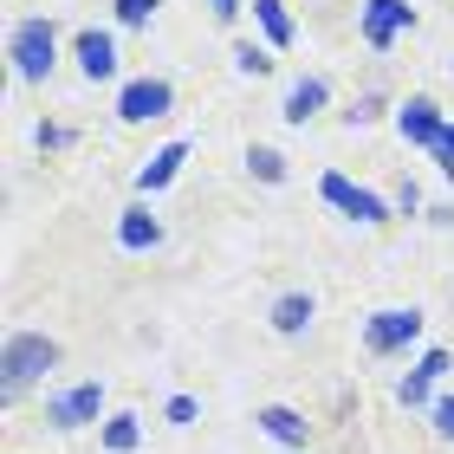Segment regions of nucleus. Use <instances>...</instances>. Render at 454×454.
Instances as JSON below:
<instances>
[{
  "label": "nucleus",
  "instance_id": "obj_3",
  "mask_svg": "<svg viewBox=\"0 0 454 454\" xmlns=\"http://www.w3.org/2000/svg\"><path fill=\"white\" fill-rule=\"evenodd\" d=\"M416 332H422V312H409V305H389V312H370L364 344H370V357H389V350L416 344Z\"/></svg>",
  "mask_w": 454,
  "mask_h": 454
},
{
  "label": "nucleus",
  "instance_id": "obj_25",
  "mask_svg": "<svg viewBox=\"0 0 454 454\" xmlns=\"http://www.w3.org/2000/svg\"><path fill=\"white\" fill-rule=\"evenodd\" d=\"M240 13V0H215V20H234Z\"/></svg>",
  "mask_w": 454,
  "mask_h": 454
},
{
  "label": "nucleus",
  "instance_id": "obj_24",
  "mask_svg": "<svg viewBox=\"0 0 454 454\" xmlns=\"http://www.w3.org/2000/svg\"><path fill=\"white\" fill-rule=\"evenodd\" d=\"M169 422H195V403L189 396H169Z\"/></svg>",
  "mask_w": 454,
  "mask_h": 454
},
{
  "label": "nucleus",
  "instance_id": "obj_22",
  "mask_svg": "<svg viewBox=\"0 0 454 454\" xmlns=\"http://www.w3.org/2000/svg\"><path fill=\"white\" fill-rule=\"evenodd\" d=\"M435 428L454 442V396H442V403H435Z\"/></svg>",
  "mask_w": 454,
  "mask_h": 454
},
{
  "label": "nucleus",
  "instance_id": "obj_8",
  "mask_svg": "<svg viewBox=\"0 0 454 454\" xmlns=\"http://www.w3.org/2000/svg\"><path fill=\"white\" fill-rule=\"evenodd\" d=\"M396 130H403L409 143H422V150H435L448 123H442V111H435V98H409V105L396 111Z\"/></svg>",
  "mask_w": 454,
  "mask_h": 454
},
{
  "label": "nucleus",
  "instance_id": "obj_10",
  "mask_svg": "<svg viewBox=\"0 0 454 454\" xmlns=\"http://www.w3.org/2000/svg\"><path fill=\"white\" fill-rule=\"evenodd\" d=\"M78 66H85V78H111L117 72V46H111V33H78Z\"/></svg>",
  "mask_w": 454,
  "mask_h": 454
},
{
  "label": "nucleus",
  "instance_id": "obj_23",
  "mask_svg": "<svg viewBox=\"0 0 454 454\" xmlns=\"http://www.w3.org/2000/svg\"><path fill=\"white\" fill-rule=\"evenodd\" d=\"M39 143H46V150H59V143H72V130H59V123H39Z\"/></svg>",
  "mask_w": 454,
  "mask_h": 454
},
{
  "label": "nucleus",
  "instance_id": "obj_6",
  "mask_svg": "<svg viewBox=\"0 0 454 454\" xmlns=\"http://www.w3.org/2000/svg\"><path fill=\"white\" fill-rule=\"evenodd\" d=\"M318 195L332 201V208H344L350 221H389L383 195H370V189H357V182H344V176H325V182H318Z\"/></svg>",
  "mask_w": 454,
  "mask_h": 454
},
{
  "label": "nucleus",
  "instance_id": "obj_9",
  "mask_svg": "<svg viewBox=\"0 0 454 454\" xmlns=\"http://www.w3.org/2000/svg\"><path fill=\"white\" fill-rule=\"evenodd\" d=\"M182 162H189V143H162V150L150 156V162H143V195H156V189H169V182H176V169H182Z\"/></svg>",
  "mask_w": 454,
  "mask_h": 454
},
{
  "label": "nucleus",
  "instance_id": "obj_5",
  "mask_svg": "<svg viewBox=\"0 0 454 454\" xmlns=\"http://www.w3.org/2000/svg\"><path fill=\"white\" fill-rule=\"evenodd\" d=\"M98 409H105V389H98V383H78V389H66V396L46 403V422H52V428H85V422H98Z\"/></svg>",
  "mask_w": 454,
  "mask_h": 454
},
{
  "label": "nucleus",
  "instance_id": "obj_14",
  "mask_svg": "<svg viewBox=\"0 0 454 454\" xmlns=\"http://www.w3.org/2000/svg\"><path fill=\"white\" fill-rule=\"evenodd\" d=\"M325 111V78H299L293 91H286V123H305Z\"/></svg>",
  "mask_w": 454,
  "mask_h": 454
},
{
  "label": "nucleus",
  "instance_id": "obj_7",
  "mask_svg": "<svg viewBox=\"0 0 454 454\" xmlns=\"http://www.w3.org/2000/svg\"><path fill=\"white\" fill-rule=\"evenodd\" d=\"M403 27H416V7H409V0H364V39H370L377 52H383Z\"/></svg>",
  "mask_w": 454,
  "mask_h": 454
},
{
  "label": "nucleus",
  "instance_id": "obj_1",
  "mask_svg": "<svg viewBox=\"0 0 454 454\" xmlns=\"http://www.w3.org/2000/svg\"><path fill=\"white\" fill-rule=\"evenodd\" d=\"M46 370H59V344L46 332H13L7 350H0V396H7V403L27 396Z\"/></svg>",
  "mask_w": 454,
  "mask_h": 454
},
{
  "label": "nucleus",
  "instance_id": "obj_13",
  "mask_svg": "<svg viewBox=\"0 0 454 454\" xmlns=\"http://www.w3.org/2000/svg\"><path fill=\"white\" fill-rule=\"evenodd\" d=\"M312 312H318V305H312V293H286V299L273 305V332H286V338H299L305 325H312Z\"/></svg>",
  "mask_w": 454,
  "mask_h": 454
},
{
  "label": "nucleus",
  "instance_id": "obj_2",
  "mask_svg": "<svg viewBox=\"0 0 454 454\" xmlns=\"http://www.w3.org/2000/svg\"><path fill=\"white\" fill-rule=\"evenodd\" d=\"M7 59L20 78H52L59 66V33L46 27V20H20V27L7 33Z\"/></svg>",
  "mask_w": 454,
  "mask_h": 454
},
{
  "label": "nucleus",
  "instance_id": "obj_11",
  "mask_svg": "<svg viewBox=\"0 0 454 454\" xmlns=\"http://www.w3.org/2000/svg\"><path fill=\"white\" fill-rule=\"evenodd\" d=\"M117 240L130 247V254H143V247H156V240H162V221H156L150 208H123V221H117Z\"/></svg>",
  "mask_w": 454,
  "mask_h": 454
},
{
  "label": "nucleus",
  "instance_id": "obj_21",
  "mask_svg": "<svg viewBox=\"0 0 454 454\" xmlns=\"http://www.w3.org/2000/svg\"><path fill=\"white\" fill-rule=\"evenodd\" d=\"M435 162H442V176H454V123H448L442 143H435Z\"/></svg>",
  "mask_w": 454,
  "mask_h": 454
},
{
  "label": "nucleus",
  "instance_id": "obj_19",
  "mask_svg": "<svg viewBox=\"0 0 454 454\" xmlns=\"http://www.w3.org/2000/svg\"><path fill=\"white\" fill-rule=\"evenodd\" d=\"M234 66H240V72H254V78H260L266 66H273V59H266V52L254 46V39H247V46H234Z\"/></svg>",
  "mask_w": 454,
  "mask_h": 454
},
{
  "label": "nucleus",
  "instance_id": "obj_4",
  "mask_svg": "<svg viewBox=\"0 0 454 454\" xmlns=\"http://www.w3.org/2000/svg\"><path fill=\"white\" fill-rule=\"evenodd\" d=\"M169 105H176V91L162 85V78H137V85H123V91H117V117H123V123L169 117Z\"/></svg>",
  "mask_w": 454,
  "mask_h": 454
},
{
  "label": "nucleus",
  "instance_id": "obj_15",
  "mask_svg": "<svg viewBox=\"0 0 454 454\" xmlns=\"http://www.w3.org/2000/svg\"><path fill=\"white\" fill-rule=\"evenodd\" d=\"M254 13H260V27H266V39H273V46H293V20H286L279 0H254Z\"/></svg>",
  "mask_w": 454,
  "mask_h": 454
},
{
  "label": "nucleus",
  "instance_id": "obj_16",
  "mask_svg": "<svg viewBox=\"0 0 454 454\" xmlns=\"http://www.w3.org/2000/svg\"><path fill=\"white\" fill-rule=\"evenodd\" d=\"M247 162H254V176H260V182H286V156H279V150H266V143H254V150H247Z\"/></svg>",
  "mask_w": 454,
  "mask_h": 454
},
{
  "label": "nucleus",
  "instance_id": "obj_18",
  "mask_svg": "<svg viewBox=\"0 0 454 454\" xmlns=\"http://www.w3.org/2000/svg\"><path fill=\"white\" fill-rule=\"evenodd\" d=\"M156 7H162V0H117V20H123V27H143Z\"/></svg>",
  "mask_w": 454,
  "mask_h": 454
},
{
  "label": "nucleus",
  "instance_id": "obj_17",
  "mask_svg": "<svg viewBox=\"0 0 454 454\" xmlns=\"http://www.w3.org/2000/svg\"><path fill=\"white\" fill-rule=\"evenodd\" d=\"M105 448H111V454H130V448H137V416H111V422H105Z\"/></svg>",
  "mask_w": 454,
  "mask_h": 454
},
{
  "label": "nucleus",
  "instance_id": "obj_20",
  "mask_svg": "<svg viewBox=\"0 0 454 454\" xmlns=\"http://www.w3.org/2000/svg\"><path fill=\"white\" fill-rule=\"evenodd\" d=\"M428 383H435V377H422V370H409V377H403V403H409V409H416V403H428Z\"/></svg>",
  "mask_w": 454,
  "mask_h": 454
},
{
  "label": "nucleus",
  "instance_id": "obj_12",
  "mask_svg": "<svg viewBox=\"0 0 454 454\" xmlns=\"http://www.w3.org/2000/svg\"><path fill=\"white\" fill-rule=\"evenodd\" d=\"M260 428H266L273 442H286V448H305V416H299V409H286V403L260 409Z\"/></svg>",
  "mask_w": 454,
  "mask_h": 454
}]
</instances>
